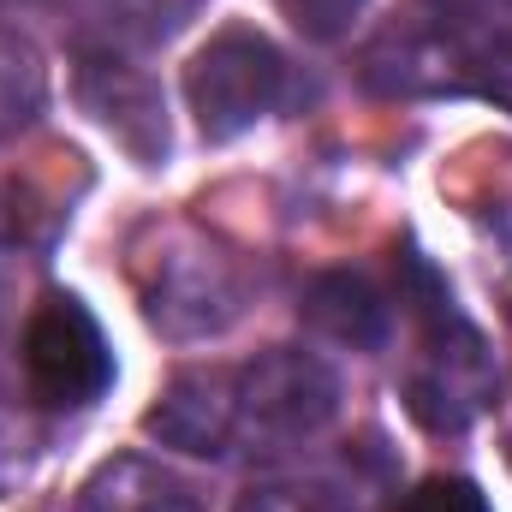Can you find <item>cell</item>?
Masks as SVG:
<instances>
[{"mask_svg": "<svg viewBox=\"0 0 512 512\" xmlns=\"http://www.w3.org/2000/svg\"><path fill=\"white\" fill-rule=\"evenodd\" d=\"M501 393V370H495V352L489 340L447 304V292L429 286L423 298V346H417V364L405 376V405L423 429L435 435H459L471 429Z\"/></svg>", "mask_w": 512, "mask_h": 512, "instance_id": "1", "label": "cell"}, {"mask_svg": "<svg viewBox=\"0 0 512 512\" xmlns=\"http://www.w3.org/2000/svg\"><path fill=\"white\" fill-rule=\"evenodd\" d=\"M334 411H340V376L316 352L274 346L233 370V447L280 453L328 429Z\"/></svg>", "mask_w": 512, "mask_h": 512, "instance_id": "2", "label": "cell"}, {"mask_svg": "<svg viewBox=\"0 0 512 512\" xmlns=\"http://www.w3.org/2000/svg\"><path fill=\"white\" fill-rule=\"evenodd\" d=\"M185 96L191 114L209 143H227L239 131H251L262 114H274V102L286 96V54L245 24L215 30L191 66H185Z\"/></svg>", "mask_w": 512, "mask_h": 512, "instance_id": "3", "label": "cell"}, {"mask_svg": "<svg viewBox=\"0 0 512 512\" xmlns=\"http://www.w3.org/2000/svg\"><path fill=\"white\" fill-rule=\"evenodd\" d=\"M24 382H30V399L48 405V411H84L114 382L108 334L72 292H48L30 310V322H24Z\"/></svg>", "mask_w": 512, "mask_h": 512, "instance_id": "4", "label": "cell"}, {"mask_svg": "<svg viewBox=\"0 0 512 512\" xmlns=\"http://www.w3.org/2000/svg\"><path fill=\"white\" fill-rule=\"evenodd\" d=\"M239 316V286L227 256L215 251H173L161 256L155 286H149V322L191 340V334H221Z\"/></svg>", "mask_w": 512, "mask_h": 512, "instance_id": "5", "label": "cell"}, {"mask_svg": "<svg viewBox=\"0 0 512 512\" xmlns=\"http://www.w3.org/2000/svg\"><path fill=\"white\" fill-rule=\"evenodd\" d=\"M143 429L197 459L233 453V370H185L167 382L161 405H149Z\"/></svg>", "mask_w": 512, "mask_h": 512, "instance_id": "6", "label": "cell"}, {"mask_svg": "<svg viewBox=\"0 0 512 512\" xmlns=\"http://www.w3.org/2000/svg\"><path fill=\"white\" fill-rule=\"evenodd\" d=\"M78 96H84V108L114 131L137 161H161L167 155V114H161V96H155V84L143 72H131L120 60L114 66L96 60V66H84Z\"/></svg>", "mask_w": 512, "mask_h": 512, "instance_id": "7", "label": "cell"}, {"mask_svg": "<svg viewBox=\"0 0 512 512\" xmlns=\"http://www.w3.org/2000/svg\"><path fill=\"white\" fill-rule=\"evenodd\" d=\"M304 322L334 340V346H352V352H376L393 328V310H387L382 286L358 268H334V274H316L304 286Z\"/></svg>", "mask_w": 512, "mask_h": 512, "instance_id": "8", "label": "cell"}, {"mask_svg": "<svg viewBox=\"0 0 512 512\" xmlns=\"http://www.w3.org/2000/svg\"><path fill=\"white\" fill-rule=\"evenodd\" d=\"M78 512H203V507H197V495H191L185 477H173V471L155 465V459L126 453V459H108V465L84 483Z\"/></svg>", "mask_w": 512, "mask_h": 512, "instance_id": "9", "label": "cell"}, {"mask_svg": "<svg viewBox=\"0 0 512 512\" xmlns=\"http://www.w3.org/2000/svg\"><path fill=\"white\" fill-rule=\"evenodd\" d=\"M393 512H489V495L465 477H423Z\"/></svg>", "mask_w": 512, "mask_h": 512, "instance_id": "10", "label": "cell"}, {"mask_svg": "<svg viewBox=\"0 0 512 512\" xmlns=\"http://www.w3.org/2000/svg\"><path fill=\"white\" fill-rule=\"evenodd\" d=\"M286 12H292V24L310 42H334V36L352 30V18L364 12V0H286Z\"/></svg>", "mask_w": 512, "mask_h": 512, "instance_id": "11", "label": "cell"}, {"mask_svg": "<svg viewBox=\"0 0 512 512\" xmlns=\"http://www.w3.org/2000/svg\"><path fill=\"white\" fill-rule=\"evenodd\" d=\"M477 78H483V90H489V96H495V102L512 114V36H495V42L483 48Z\"/></svg>", "mask_w": 512, "mask_h": 512, "instance_id": "12", "label": "cell"}, {"mask_svg": "<svg viewBox=\"0 0 512 512\" xmlns=\"http://www.w3.org/2000/svg\"><path fill=\"white\" fill-rule=\"evenodd\" d=\"M239 512H322L316 507V495H304V489H251Z\"/></svg>", "mask_w": 512, "mask_h": 512, "instance_id": "13", "label": "cell"}, {"mask_svg": "<svg viewBox=\"0 0 512 512\" xmlns=\"http://www.w3.org/2000/svg\"><path fill=\"white\" fill-rule=\"evenodd\" d=\"M24 471V423L0 405V489Z\"/></svg>", "mask_w": 512, "mask_h": 512, "instance_id": "14", "label": "cell"}]
</instances>
